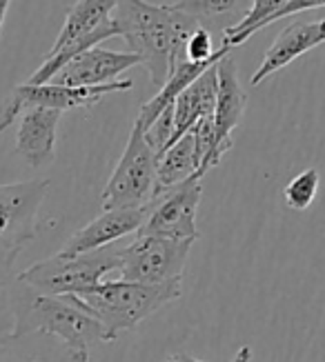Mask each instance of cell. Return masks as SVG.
Returning <instances> with one entry per match:
<instances>
[{"mask_svg": "<svg viewBox=\"0 0 325 362\" xmlns=\"http://www.w3.org/2000/svg\"><path fill=\"white\" fill-rule=\"evenodd\" d=\"M165 362H203V360H196V358H192L188 354H176V356H172V358L165 360Z\"/></svg>", "mask_w": 325, "mask_h": 362, "instance_id": "cell-24", "label": "cell"}, {"mask_svg": "<svg viewBox=\"0 0 325 362\" xmlns=\"http://www.w3.org/2000/svg\"><path fill=\"white\" fill-rule=\"evenodd\" d=\"M219 71V89H216V103H214V132L219 145L229 151L232 149V134L241 124L243 114L247 109V93L239 83V69L232 56H225L216 65Z\"/></svg>", "mask_w": 325, "mask_h": 362, "instance_id": "cell-15", "label": "cell"}, {"mask_svg": "<svg viewBox=\"0 0 325 362\" xmlns=\"http://www.w3.org/2000/svg\"><path fill=\"white\" fill-rule=\"evenodd\" d=\"M325 42V18L312 21V23H292L287 25L278 38L270 45V49L263 56L258 69L252 74L250 85L258 87L263 81L276 71L287 67L292 60L301 58L303 54L312 52L314 47Z\"/></svg>", "mask_w": 325, "mask_h": 362, "instance_id": "cell-14", "label": "cell"}, {"mask_svg": "<svg viewBox=\"0 0 325 362\" xmlns=\"http://www.w3.org/2000/svg\"><path fill=\"white\" fill-rule=\"evenodd\" d=\"M319 187H321V174L317 169L301 171V174L294 176L283 189L285 204L294 211H305L309 204L317 200Z\"/></svg>", "mask_w": 325, "mask_h": 362, "instance_id": "cell-21", "label": "cell"}, {"mask_svg": "<svg viewBox=\"0 0 325 362\" xmlns=\"http://www.w3.org/2000/svg\"><path fill=\"white\" fill-rule=\"evenodd\" d=\"M63 112L50 107H29L18 116L16 153L34 169L47 167L56 158V134Z\"/></svg>", "mask_w": 325, "mask_h": 362, "instance_id": "cell-13", "label": "cell"}, {"mask_svg": "<svg viewBox=\"0 0 325 362\" xmlns=\"http://www.w3.org/2000/svg\"><path fill=\"white\" fill-rule=\"evenodd\" d=\"M0 362H89V356H81L47 334H9L0 338Z\"/></svg>", "mask_w": 325, "mask_h": 362, "instance_id": "cell-17", "label": "cell"}, {"mask_svg": "<svg viewBox=\"0 0 325 362\" xmlns=\"http://www.w3.org/2000/svg\"><path fill=\"white\" fill-rule=\"evenodd\" d=\"M181 282L183 280L145 285V282L107 278L98 287L69 298L103 325L107 342H114L120 334L132 332L165 305L178 300L183 293Z\"/></svg>", "mask_w": 325, "mask_h": 362, "instance_id": "cell-2", "label": "cell"}, {"mask_svg": "<svg viewBox=\"0 0 325 362\" xmlns=\"http://www.w3.org/2000/svg\"><path fill=\"white\" fill-rule=\"evenodd\" d=\"M134 85L132 81H116L110 85H98V87H65V85H54V83H42V85H18L11 91L9 100H13L21 112L29 107H50L58 109V112H67V109L76 107H91L96 105L107 93H118V91H130Z\"/></svg>", "mask_w": 325, "mask_h": 362, "instance_id": "cell-11", "label": "cell"}, {"mask_svg": "<svg viewBox=\"0 0 325 362\" xmlns=\"http://www.w3.org/2000/svg\"><path fill=\"white\" fill-rule=\"evenodd\" d=\"M143 65L141 58L130 52H110L101 47L72 58L67 65L60 69L50 83L65 85V87H98L116 83V78L132 67Z\"/></svg>", "mask_w": 325, "mask_h": 362, "instance_id": "cell-10", "label": "cell"}, {"mask_svg": "<svg viewBox=\"0 0 325 362\" xmlns=\"http://www.w3.org/2000/svg\"><path fill=\"white\" fill-rule=\"evenodd\" d=\"M50 192V180L0 185V256L16 258L21 249L36 238L38 211Z\"/></svg>", "mask_w": 325, "mask_h": 362, "instance_id": "cell-8", "label": "cell"}, {"mask_svg": "<svg viewBox=\"0 0 325 362\" xmlns=\"http://www.w3.org/2000/svg\"><path fill=\"white\" fill-rule=\"evenodd\" d=\"M159 153L145 140L143 127L134 122L127 147L103 189V211L145 207L156 187Z\"/></svg>", "mask_w": 325, "mask_h": 362, "instance_id": "cell-6", "label": "cell"}, {"mask_svg": "<svg viewBox=\"0 0 325 362\" xmlns=\"http://www.w3.org/2000/svg\"><path fill=\"white\" fill-rule=\"evenodd\" d=\"M216 65H219V62H216ZM216 65L205 69L196 81H192L176 96L174 129H172V138H169V145L176 143V140L188 132H192V127L200 118L214 114L216 89H219V71H216Z\"/></svg>", "mask_w": 325, "mask_h": 362, "instance_id": "cell-16", "label": "cell"}, {"mask_svg": "<svg viewBox=\"0 0 325 362\" xmlns=\"http://www.w3.org/2000/svg\"><path fill=\"white\" fill-rule=\"evenodd\" d=\"M145 218H147V204L136 209H107L76 233H72L63 249H60V254L74 256V254H87V251L110 247L112 243L125 238V235H134L143 227Z\"/></svg>", "mask_w": 325, "mask_h": 362, "instance_id": "cell-12", "label": "cell"}, {"mask_svg": "<svg viewBox=\"0 0 325 362\" xmlns=\"http://www.w3.org/2000/svg\"><path fill=\"white\" fill-rule=\"evenodd\" d=\"M9 5H11V0H0V29H3V25H5V18H7Z\"/></svg>", "mask_w": 325, "mask_h": 362, "instance_id": "cell-23", "label": "cell"}, {"mask_svg": "<svg viewBox=\"0 0 325 362\" xmlns=\"http://www.w3.org/2000/svg\"><path fill=\"white\" fill-rule=\"evenodd\" d=\"M229 56V54H227ZM221 58H225V56H216V58H212V60H205V62H190L188 58H183V60H178L176 62V67L169 71V76H167V81L163 83V87L159 89V93L154 98H149L143 107H141V114H138V118L134 120V122H138L143 127V132L145 129H149L152 124H154V120H156L167 107H172L174 105V100H176V96L178 93L188 87L192 81H196V78L203 74L205 69H210L212 65H216Z\"/></svg>", "mask_w": 325, "mask_h": 362, "instance_id": "cell-18", "label": "cell"}, {"mask_svg": "<svg viewBox=\"0 0 325 362\" xmlns=\"http://www.w3.org/2000/svg\"><path fill=\"white\" fill-rule=\"evenodd\" d=\"M116 3L118 0H79V3H74L52 49L27 83H50L72 58L91 49V47H98L107 38H114L116 25L112 21V13L116 9Z\"/></svg>", "mask_w": 325, "mask_h": 362, "instance_id": "cell-4", "label": "cell"}, {"mask_svg": "<svg viewBox=\"0 0 325 362\" xmlns=\"http://www.w3.org/2000/svg\"><path fill=\"white\" fill-rule=\"evenodd\" d=\"M116 36L130 54L145 65L154 87H163L169 71L185 58V42L198 27L174 5H152L145 0H118L112 13Z\"/></svg>", "mask_w": 325, "mask_h": 362, "instance_id": "cell-1", "label": "cell"}, {"mask_svg": "<svg viewBox=\"0 0 325 362\" xmlns=\"http://www.w3.org/2000/svg\"><path fill=\"white\" fill-rule=\"evenodd\" d=\"M118 269V249L103 247L87 254H58L45 258L16 274L21 282L47 296H76L114 278Z\"/></svg>", "mask_w": 325, "mask_h": 362, "instance_id": "cell-5", "label": "cell"}, {"mask_svg": "<svg viewBox=\"0 0 325 362\" xmlns=\"http://www.w3.org/2000/svg\"><path fill=\"white\" fill-rule=\"evenodd\" d=\"M18 278V276H16ZM47 334L65 342L81 356H89V347L107 342L103 325L76 305L69 296H47L16 282L13 293V332L11 334Z\"/></svg>", "mask_w": 325, "mask_h": 362, "instance_id": "cell-3", "label": "cell"}, {"mask_svg": "<svg viewBox=\"0 0 325 362\" xmlns=\"http://www.w3.org/2000/svg\"><path fill=\"white\" fill-rule=\"evenodd\" d=\"M200 198H203V178H190L172 189H165L147 202V218L136 233L196 243V214Z\"/></svg>", "mask_w": 325, "mask_h": 362, "instance_id": "cell-9", "label": "cell"}, {"mask_svg": "<svg viewBox=\"0 0 325 362\" xmlns=\"http://www.w3.org/2000/svg\"><path fill=\"white\" fill-rule=\"evenodd\" d=\"M250 360H252V349L245 344V347H241V349L236 351V356L232 358L229 362H250Z\"/></svg>", "mask_w": 325, "mask_h": 362, "instance_id": "cell-22", "label": "cell"}, {"mask_svg": "<svg viewBox=\"0 0 325 362\" xmlns=\"http://www.w3.org/2000/svg\"><path fill=\"white\" fill-rule=\"evenodd\" d=\"M190 178H203L200 176V158H198L196 140H194L192 132L181 136L176 143H172L161 153L154 196L165 192V189H172L185 180H190Z\"/></svg>", "mask_w": 325, "mask_h": 362, "instance_id": "cell-19", "label": "cell"}, {"mask_svg": "<svg viewBox=\"0 0 325 362\" xmlns=\"http://www.w3.org/2000/svg\"><path fill=\"white\" fill-rule=\"evenodd\" d=\"M192 245V240L134 233V240L127 247H118V269L114 278L145 285L183 280Z\"/></svg>", "mask_w": 325, "mask_h": 362, "instance_id": "cell-7", "label": "cell"}, {"mask_svg": "<svg viewBox=\"0 0 325 362\" xmlns=\"http://www.w3.org/2000/svg\"><path fill=\"white\" fill-rule=\"evenodd\" d=\"M254 0H176L174 7L212 34L234 29L250 11Z\"/></svg>", "mask_w": 325, "mask_h": 362, "instance_id": "cell-20", "label": "cell"}]
</instances>
